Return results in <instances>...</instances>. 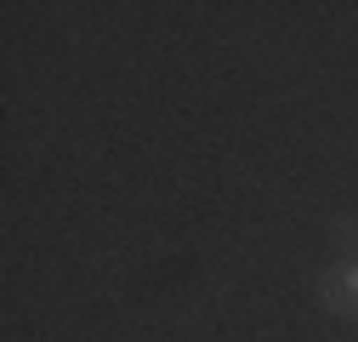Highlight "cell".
<instances>
[{
	"label": "cell",
	"mask_w": 358,
	"mask_h": 342,
	"mask_svg": "<svg viewBox=\"0 0 358 342\" xmlns=\"http://www.w3.org/2000/svg\"><path fill=\"white\" fill-rule=\"evenodd\" d=\"M336 245L341 251H358V217H336Z\"/></svg>",
	"instance_id": "7a4b0ae2"
},
{
	"label": "cell",
	"mask_w": 358,
	"mask_h": 342,
	"mask_svg": "<svg viewBox=\"0 0 358 342\" xmlns=\"http://www.w3.org/2000/svg\"><path fill=\"white\" fill-rule=\"evenodd\" d=\"M319 303L330 314H341V320H358V263H352V256L319 274Z\"/></svg>",
	"instance_id": "6da1fadb"
}]
</instances>
